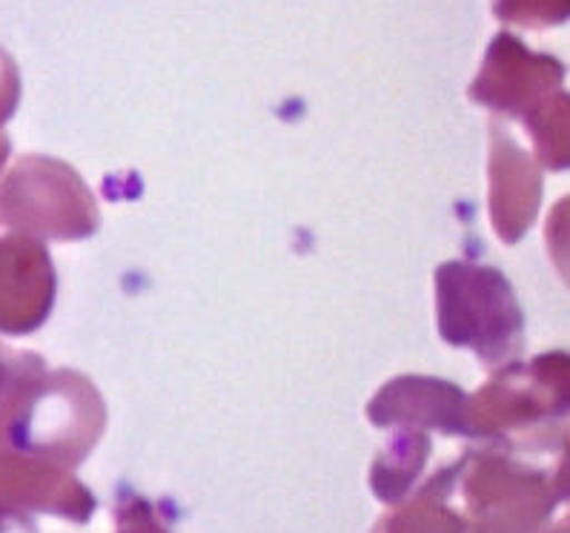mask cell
I'll list each match as a JSON object with an SVG mask.
<instances>
[{
    "mask_svg": "<svg viewBox=\"0 0 570 533\" xmlns=\"http://www.w3.org/2000/svg\"><path fill=\"white\" fill-rule=\"evenodd\" d=\"M0 224L41 238H87L98 230V207L72 167L29 156L0 184Z\"/></svg>",
    "mask_w": 570,
    "mask_h": 533,
    "instance_id": "obj_5",
    "label": "cell"
},
{
    "mask_svg": "<svg viewBox=\"0 0 570 533\" xmlns=\"http://www.w3.org/2000/svg\"><path fill=\"white\" fill-rule=\"evenodd\" d=\"M104 431V402L89 378L43 365L0 398V453L69 471L81 465Z\"/></svg>",
    "mask_w": 570,
    "mask_h": 533,
    "instance_id": "obj_1",
    "label": "cell"
},
{
    "mask_svg": "<svg viewBox=\"0 0 570 533\" xmlns=\"http://www.w3.org/2000/svg\"><path fill=\"white\" fill-rule=\"evenodd\" d=\"M428 456V440L422 433H407L399 436L387 451L382 453V460L373 467V487H376L379 500L382 502H399L407 493L410 482L416 480L419 471Z\"/></svg>",
    "mask_w": 570,
    "mask_h": 533,
    "instance_id": "obj_10",
    "label": "cell"
},
{
    "mask_svg": "<svg viewBox=\"0 0 570 533\" xmlns=\"http://www.w3.org/2000/svg\"><path fill=\"white\" fill-rule=\"evenodd\" d=\"M55 298V270L43 244L0 238V330L29 333L41 327Z\"/></svg>",
    "mask_w": 570,
    "mask_h": 533,
    "instance_id": "obj_7",
    "label": "cell"
},
{
    "mask_svg": "<svg viewBox=\"0 0 570 533\" xmlns=\"http://www.w3.org/2000/svg\"><path fill=\"white\" fill-rule=\"evenodd\" d=\"M493 12L499 21L544 29L568 18V0H493Z\"/></svg>",
    "mask_w": 570,
    "mask_h": 533,
    "instance_id": "obj_11",
    "label": "cell"
},
{
    "mask_svg": "<svg viewBox=\"0 0 570 533\" xmlns=\"http://www.w3.org/2000/svg\"><path fill=\"white\" fill-rule=\"evenodd\" d=\"M118 533H169L158 522L153 507L141 496H127L118 502Z\"/></svg>",
    "mask_w": 570,
    "mask_h": 533,
    "instance_id": "obj_13",
    "label": "cell"
},
{
    "mask_svg": "<svg viewBox=\"0 0 570 533\" xmlns=\"http://www.w3.org/2000/svg\"><path fill=\"white\" fill-rule=\"evenodd\" d=\"M18 101H21V75H18V67H14L12 58L0 49V127L12 118ZM7 156L9 138L7 132L0 129V164L7 161Z\"/></svg>",
    "mask_w": 570,
    "mask_h": 533,
    "instance_id": "obj_12",
    "label": "cell"
},
{
    "mask_svg": "<svg viewBox=\"0 0 570 533\" xmlns=\"http://www.w3.org/2000/svg\"><path fill=\"white\" fill-rule=\"evenodd\" d=\"M439 330L448 345L476 351L484 365H499L522 351L524 318L502 273L473 264H444L436 273Z\"/></svg>",
    "mask_w": 570,
    "mask_h": 533,
    "instance_id": "obj_3",
    "label": "cell"
},
{
    "mask_svg": "<svg viewBox=\"0 0 570 533\" xmlns=\"http://www.w3.org/2000/svg\"><path fill=\"white\" fill-rule=\"evenodd\" d=\"M459 476V462L422 487L416 500L384 516L373 533H470L468 522L448 507V493Z\"/></svg>",
    "mask_w": 570,
    "mask_h": 533,
    "instance_id": "obj_9",
    "label": "cell"
},
{
    "mask_svg": "<svg viewBox=\"0 0 570 533\" xmlns=\"http://www.w3.org/2000/svg\"><path fill=\"white\" fill-rule=\"evenodd\" d=\"M468 402L470 398L459 387L444 385L442 378L402 376L370 402V418L376 425L404 422L407 427L430 425L456 436H473Z\"/></svg>",
    "mask_w": 570,
    "mask_h": 533,
    "instance_id": "obj_8",
    "label": "cell"
},
{
    "mask_svg": "<svg viewBox=\"0 0 570 533\" xmlns=\"http://www.w3.org/2000/svg\"><path fill=\"white\" fill-rule=\"evenodd\" d=\"M43 362L32 353H14L9 347L0 345V398L7 396L14 385H18V378L27 376L29 371L35 367H41Z\"/></svg>",
    "mask_w": 570,
    "mask_h": 533,
    "instance_id": "obj_14",
    "label": "cell"
},
{
    "mask_svg": "<svg viewBox=\"0 0 570 533\" xmlns=\"http://www.w3.org/2000/svg\"><path fill=\"white\" fill-rule=\"evenodd\" d=\"M462 485L470 533H530L562 502V471L524 467L504 453H479L462 460Z\"/></svg>",
    "mask_w": 570,
    "mask_h": 533,
    "instance_id": "obj_4",
    "label": "cell"
},
{
    "mask_svg": "<svg viewBox=\"0 0 570 533\" xmlns=\"http://www.w3.org/2000/svg\"><path fill=\"white\" fill-rule=\"evenodd\" d=\"M564 367L562 353L539 356L533 365H510L502 376H497L479 393V398L468 402L470 433L522 431L539 422L557 418L564 413Z\"/></svg>",
    "mask_w": 570,
    "mask_h": 533,
    "instance_id": "obj_6",
    "label": "cell"
},
{
    "mask_svg": "<svg viewBox=\"0 0 570 533\" xmlns=\"http://www.w3.org/2000/svg\"><path fill=\"white\" fill-rule=\"evenodd\" d=\"M564 67L553 55L530 52L517 34L502 32L484 55L470 98L524 124L550 169L568 164V95Z\"/></svg>",
    "mask_w": 570,
    "mask_h": 533,
    "instance_id": "obj_2",
    "label": "cell"
}]
</instances>
